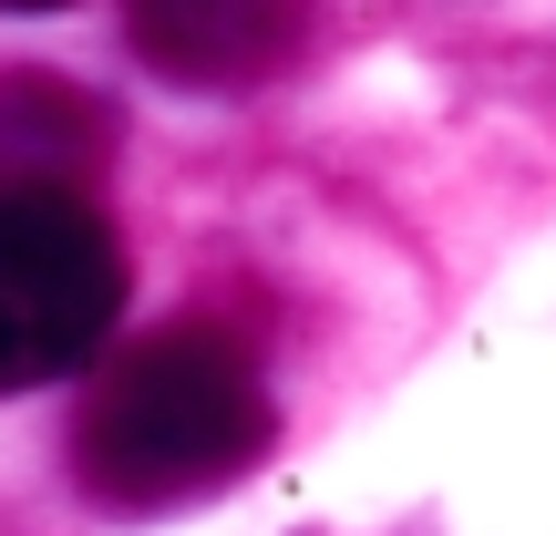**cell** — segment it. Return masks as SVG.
Here are the masks:
<instances>
[{
	"label": "cell",
	"instance_id": "1",
	"mask_svg": "<svg viewBox=\"0 0 556 536\" xmlns=\"http://www.w3.org/2000/svg\"><path fill=\"white\" fill-rule=\"evenodd\" d=\"M268 434H278V402L258 351L227 320H155L83 382L73 475L114 516H165V506L238 485L268 454Z\"/></svg>",
	"mask_w": 556,
	"mask_h": 536
},
{
	"label": "cell",
	"instance_id": "5",
	"mask_svg": "<svg viewBox=\"0 0 556 536\" xmlns=\"http://www.w3.org/2000/svg\"><path fill=\"white\" fill-rule=\"evenodd\" d=\"M0 11H62V0H0Z\"/></svg>",
	"mask_w": 556,
	"mask_h": 536
},
{
	"label": "cell",
	"instance_id": "2",
	"mask_svg": "<svg viewBox=\"0 0 556 536\" xmlns=\"http://www.w3.org/2000/svg\"><path fill=\"white\" fill-rule=\"evenodd\" d=\"M124 320V238L93 197L0 207V402L83 372Z\"/></svg>",
	"mask_w": 556,
	"mask_h": 536
},
{
	"label": "cell",
	"instance_id": "3",
	"mask_svg": "<svg viewBox=\"0 0 556 536\" xmlns=\"http://www.w3.org/2000/svg\"><path fill=\"white\" fill-rule=\"evenodd\" d=\"M124 32L186 94H248L309 52L319 0H124Z\"/></svg>",
	"mask_w": 556,
	"mask_h": 536
},
{
	"label": "cell",
	"instance_id": "4",
	"mask_svg": "<svg viewBox=\"0 0 556 536\" xmlns=\"http://www.w3.org/2000/svg\"><path fill=\"white\" fill-rule=\"evenodd\" d=\"M93 155H103L93 94H62V83H31V73L0 83V207L11 197H83Z\"/></svg>",
	"mask_w": 556,
	"mask_h": 536
}]
</instances>
